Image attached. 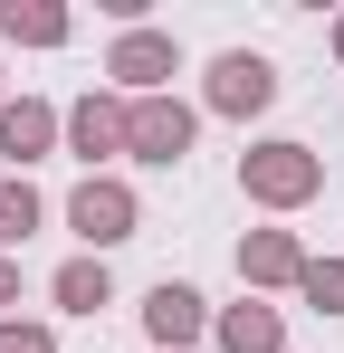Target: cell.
Instances as JSON below:
<instances>
[{"instance_id":"30bf717a","label":"cell","mask_w":344,"mask_h":353,"mask_svg":"<svg viewBox=\"0 0 344 353\" xmlns=\"http://www.w3.org/2000/svg\"><path fill=\"white\" fill-rule=\"evenodd\" d=\"M220 344H229V353H278L287 325L268 315V305H229V315H220Z\"/></svg>"},{"instance_id":"4fadbf2b","label":"cell","mask_w":344,"mask_h":353,"mask_svg":"<svg viewBox=\"0 0 344 353\" xmlns=\"http://www.w3.org/2000/svg\"><path fill=\"white\" fill-rule=\"evenodd\" d=\"M296 287H306V305H325V315H344V258H316V268H306Z\"/></svg>"},{"instance_id":"5b68a950","label":"cell","mask_w":344,"mask_h":353,"mask_svg":"<svg viewBox=\"0 0 344 353\" xmlns=\"http://www.w3.org/2000/svg\"><path fill=\"white\" fill-rule=\"evenodd\" d=\"M124 134H134V105H115V96H86V105L67 115V143H77L86 163H106V153H124Z\"/></svg>"},{"instance_id":"3957f363","label":"cell","mask_w":344,"mask_h":353,"mask_svg":"<svg viewBox=\"0 0 344 353\" xmlns=\"http://www.w3.org/2000/svg\"><path fill=\"white\" fill-rule=\"evenodd\" d=\"M67 220H77L86 248H115V239H134V191H124V181H86V191L67 201Z\"/></svg>"},{"instance_id":"7c38bea8","label":"cell","mask_w":344,"mask_h":353,"mask_svg":"<svg viewBox=\"0 0 344 353\" xmlns=\"http://www.w3.org/2000/svg\"><path fill=\"white\" fill-rule=\"evenodd\" d=\"M29 230H39V191L29 181H0V248H19Z\"/></svg>"},{"instance_id":"7a4b0ae2","label":"cell","mask_w":344,"mask_h":353,"mask_svg":"<svg viewBox=\"0 0 344 353\" xmlns=\"http://www.w3.org/2000/svg\"><path fill=\"white\" fill-rule=\"evenodd\" d=\"M124 153H144V163H182V153H191V105L144 96V105H134V134H124Z\"/></svg>"},{"instance_id":"6da1fadb","label":"cell","mask_w":344,"mask_h":353,"mask_svg":"<svg viewBox=\"0 0 344 353\" xmlns=\"http://www.w3.org/2000/svg\"><path fill=\"white\" fill-rule=\"evenodd\" d=\"M239 181H249V201H268V210H296V201L325 181V163H316L306 143H258V153L239 163Z\"/></svg>"},{"instance_id":"ba28073f","label":"cell","mask_w":344,"mask_h":353,"mask_svg":"<svg viewBox=\"0 0 344 353\" xmlns=\"http://www.w3.org/2000/svg\"><path fill=\"white\" fill-rule=\"evenodd\" d=\"M239 268H249L258 287H287V277H306V258H296V239H287V230H258L249 248H239Z\"/></svg>"},{"instance_id":"2e32d148","label":"cell","mask_w":344,"mask_h":353,"mask_svg":"<svg viewBox=\"0 0 344 353\" xmlns=\"http://www.w3.org/2000/svg\"><path fill=\"white\" fill-rule=\"evenodd\" d=\"M10 296H19V268H10V258H0V305H10Z\"/></svg>"},{"instance_id":"9c48e42d","label":"cell","mask_w":344,"mask_h":353,"mask_svg":"<svg viewBox=\"0 0 344 353\" xmlns=\"http://www.w3.org/2000/svg\"><path fill=\"white\" fill-rule=\"evenodd\" d=\"M48 134H57V115H48V105H0V153H10V163L48 153Z\"/></svg>"},{"instance_id":"8992f818","label":"cell","mask_w":344,"mask_h":353,"mask_svg":"<svg viewBox=\"0 0 344 353\" xmlns=\"http://www.w3.org/2000/svg\"><path fill=\"white\" fill-rule=\"evenodd\" d=\"M144 325H153V344H163V353H182L191 334H201V296H191V287H172V277H163V287L144 296Z\"/></svg>"},{"instance_id":"52a82bcc","label":"cell","mask_w":344,"mask_h":353,"mask_svg":"<svg viewBox=\"0 0 344 353\" xmlns=\"http://www.w3.org/2000/svg\"><path fill=\"white\" fill-rule=\"evenodd\" d=\"M106 77H124V86H163V77H172V39H163V29H134V39L115 48Z\"/></svg>"},{"instance_id":"9a60e30c","label":"cell","mask_w":344,"mask_h":353,"mask_svg":"<svg viewBox=\"0 0 344 353\" xmlns=\"http://www.w3.org/2000/svg\"><path fill=\"white\" fill-rule=\"evenodd\" d=\"M0 353H57L48 325H0Z\"/></svg>"},{"instance_id":"8fae6325","label":"cell","mask_w":344,"mask_h":353,"mask_svg":"<svg viewBox=\"0 0 344 353\" xmlns=\"http://www.w3.org/2000/svg\"><path fill=\"white\" fill-rule=\"evenodd\" d=\"M106 258H67V268H57V305H67V315H96V305H106Z\"/></svg>"},{"instance_id":"e0dca14e","label":"cell","mask_w":344,"mask_h":353,"mask_svg":"<svg viewBox=\"0 0 344 353\" xmlns=\"http://www.w3.org/2000/svg\"><path fill=\"white\" fill-rule=\"evenodd\" d=\"M335 48H344V29H335Z\"/></svg>"},{"instance_id":"5bb4252c","label":"cell","mask_w":344,"mask_h":353,"mask_svg":"<svg viewBox=\"0 0 344 353\" xmlns=\"http://www.w3.org/2000/svg\"><path fill=\"white\" fill-rule=\"evenodd\" d=\"M0 29H19L29 48H57V39H67V10H10Z\"/></svg>"},{"instance_id":"277c9868","label":"cell","mask_w":344,"mask_h":353,"mask_svg":"<svg viewBox=\"0 0 344 353\" xmlns=\"http://www.w3.org/2000/svg\"><path fill=\"white\" fill-rule=\"evenodd\" d=\"M268 96H278V67H268V58H249V48H229V58L211 67V105H220V115H258Z\"/></svg>"}]
</instances>
